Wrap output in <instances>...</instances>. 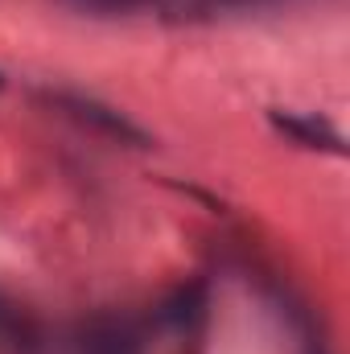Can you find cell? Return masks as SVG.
Returning a JSON list of instances; mask_svg holds the SVG:
<instances>
[{"label": "cell", "mask_w": 350, "mask_h": 354, "mask_svg": "<svg viewBox=\"0 0 350 354\" xmlns=\"http://www.w3.org/2000/svg\"><path fill=\"white\" fill-rule=\"evenodd\" d=\"M50 103H54L58 111H66L71 120L87 124V128L103 132V136H111V140H120V145H132V149H149V145H153L145 128H136L124 111H116V107H107V103H99V99L71 95V91H54V95H50Z\"/></svg>", "instance_id": "6da1fadb"}, {"label": "cell", "mask_w": 350, "mask_h": 354, "mask_svg": "<svg viewBox=\"0 0 350 354\" xmlns=\"http://www.w3.org/2000/svg\"><path fill=\"white\" fill-rule=\"evenodd\" d=\"M272 124H276L284 136H293L297 145H305V149L347 153V149H342V136H338L334 128H326L322 120H313V115H288V111H272Z\"/></svg>", "instance_id": "7a4b0ae2"}, {"label": "cell", "mask_w": 350, "mask_h": 354, "mask_svg": "<svg viewBox=\"0 0 350 354\" xmlns=\"http://www.w3.org/2000/svg\"><path fill=\"white\" fill-rule=\"evenodd\" d=\"M83 354H136V342L124 326H99L87 334Z\"/></svg>", "instance_id": "3957f363"}, {"label": "cell", "mask_w": 350, "mask_h": 354, "mask_svg": "<svg viewBox=\"0 0 350 354\" xmlns=\"http://www.w3.org/2000/svg\"><path fill=\"white\" fill-rule=\"evenodd\" d=\"M0 87H4V79H0Z\"/></svg>", "instance_id": "277c9868"}]
</instances>
